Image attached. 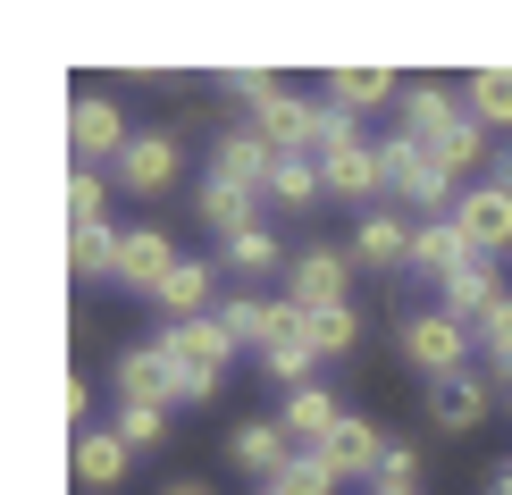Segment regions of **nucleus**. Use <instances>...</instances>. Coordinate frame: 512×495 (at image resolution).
<instances>
[{"label": "nucleus", "mask_w": 512, "mask_h": 495, "mask_svg": "<svg viewBox=\"0 0 512 495\" xmlns=\"http://www.w3.org/2000/svg\"><path fill=\"white\" fill-rule=\"evenodd\" d=\"M160 495H210V487H160Z\"/></svg>", "instance_id": "42"}, {"label": "nucleus", "mask_w": 512, "mask_h": 495, "mask_svg": "<svg viewBox=\"0 0 512 495\" xmlns=\"http://www.w3.org/2000/svg\"><path fill=\"white\" fill-rule=\"evenodd\" d=\"M328 110H345V118H370V110H387V101H403V84L387 68H328Z\"/></svg>", "instance_id": "20"}, {"label": "nucleus", "mask_w": 512, "mask_h": 495, "mask_svg": "<svg viewBox=\"0 0 512 495\" xmlns=\"http://www.w3.org/2000/svg\"><path fill=\"white\" fill-rule=\"evenodd\" d=\"M126 479V437H118V428H84V437H76V487H118Z\"/></svg>", "instance_id": "24"}, {"label": "nucleus", "mask_w": 512, "mask_h": 495, "mask_svg": "<svg viewBox=\"0 0 512 495\" xmlns=\"http://www.w3.org/2000/svg\"><path fill=\"white\" fill-rule=\"evenodd\" d=\"M378 479H412V487H420V454L395 437V445H387V462H378Z\"/></svg>", "instance_id": "38"}, {"label": "nucleus", "mask_w": 512, "mask_h": 495, "mask_svg": "<svg viewBox=\"0 0 512 495\" xmlns=\"http://www.w3.org/2000/svg\"><path fill=\"white\" fill-rule=\"evenodd\" d=\"M261 495H336V470L319 462V454H294V470H286V479H269Z\"/></svg>", "instance_id": "36"}, {"label": "nucleus", "mask_w": 512, "mask_h": 495, "mask_svg": "<svg viewBox=\"0 0 512 495\" xmlns=\"http://www.w3.org/2000/svg\"><path fill=\"white\" fill-rule=\"evenodd\" d=\"M219 93H227V101H244V118H261L269 101L286 93V84H277V76H261V68H227V76H219Z\"/></svg>", "instance_id": "35"}, {"label": "nucleus", "mask_w": 512, "mask_h": 495, "mask_svg": "<svg viewBox=\"0 0 512 495\" xmlns=\"http://www.w3.org/2000/svg\"><path fill=\"white\" fill-rule=\"evenodd\" d=\"M345 286H353V252L303 244V252L286 261V303H294V311H328V303H345Z\"/></svg>", "instance_id": "4"}, {"label": "nucleus", "mask_w": 512, "mask_h": 495, "mask_svg": "<svg viewBox=\"0 0 512 495\" xmlns=\"http://www.w3.org/2000/svg\"><path fill=\"white\" fill-rule=\"evenodd\" d=\"M504 294H512V286L496 277V261H471V269H454V277L437 286V311L462 319V328H487V311H496Z\"/></svg>", "instance_id": "17"}, {"label": "nucleus", "mask_w": 512, "mask_h": 495, "mask_svg": "<svg viewBox=\"0 0 512 495\" xmlns=\"http://www.w3.org/2000/svg\"><path fill=\"white\" fill-rule=\"evenodd\" d=\"M336 420H345V403H336L319 378H311V386H294V395L277 403V428L294 437V454H319V445L336 437Z\"/></svg>", "instance_id": "13"}, {"label": "nucleus", "mask_w": 512, "mask_h": 495, "mask_svg": "<svg viewBox=\"0 0 512 495\" xmlns=\"http://www.w3.org/2000/svg\"><path fill=\"white\" fill-rule=\"evenodd\" d=\"M277 261H286V244H277V235L269 227H244V235H227V269H277Z\"/></svg>", "instance_id": "34"}, {"label": "nucleus", "mask_w": 512, "mask_h": 495, "mask_svg": "<svg viewBox=\"0 0 512 495\" xmlns=\"http://www.w3.org/2000/svg\"><path fill=\"white\" fill-rule=\"evenodd\" d=\"M403 353H412V370H429V386L437 378H462V361H471V328L445 319V311H420L412 328H403Z\"/></svg>", "instance_id": "7"}, {"label": "nucleus", "mask_w": 512, "mask_h": 495, "mask_svg": "<svg viewBox=\"0 0 512 495\" xmlns=\"http://www.w3.org/2000/svg\"><path fill=\"white\" fill-rule=\"evenodd\" d=\"M269 319H277V303H269V294H227V303H219V328L236 336V344H252V353H261Z\"/></svg>", "instance_id": "31"}, {"label": "nucleus", "mask_w": 512, "mask_h": 495, "mask_svg": "<svg viewBox=\"0 0 512 495\" xmlns=\"http://www.w3.org/2000/svg\"><path fill=\"white\" fill-rule=\"evenodd\" d=\"M454 227L471 235V252H479V261H504V252H512V193H504L496 177H487V185H462Z\"/></svg>", "instance_id": "6"}, {"label": "nucleus", "mask_w": 512, "mask_h": 495, "mask_svg": "<svg viewBox=\"0 0 512 495\" xmlns=\"http://www.w3.org/2000/svg\"><path fill=\"white\" fill-rule=\"evenodd\" d=\"M429 420H437V428H479V420H487V378H479V370L437 378V386H429Z\"/></svg>", "instance_id": "22"}, {"label": "nucleus", "mask_w": 512, "mask_h": 495, "mask_svg": "<svg viewBox=\"0 0 512 495\" xmlns=\"http://www.w3.org/2000/svg\"><path fill=\"white\" fill-rule=\"evenodd\" d=\"M319 177H328V193H345V202H370V193H387V160H378V143H328L319 152Z\"/></svg>", "instance_id": "16"}, {"label": "nucleus", "mask_w": 512, "mask_h": 495, "mask_svg": "<svg viewBox=\"0 0 512 495\" xmlns=\"http://www.w3.org/2000/svg\"><path fill=\"white\" fill-rule=\"evenodd\" d=\"M319 193H328V177H319V160H311V152L277 160V177H269V202H277V210H311Z\"/></svg>", "instance_id": "27"}, {"label": "nucleus", "mask_w": 512, "mask_h": 495, "mask_svg": "<svg viewBox=\"0 0 512 495\" xmlns=\"http://www.w3.org/2000/svg\"><path fill=\"white\" fill-rule=\"evenodd\" d=\"M479 344H487V370H512V294L496 311H487V328H479Z\"/></svg>", "instance_id": "37"}, {"label": "nucleus", "mask_w": 512, "mask_h": 495, "mask_svg": "<svg viewBox=\"0 0 512 495\" xmlns=\"http://www.w3.org/2000/svg\"><path fill=\"white\" fill-rule=\"evenodd\" d=\"M177 235L168 227H118V269H110V286H126V294H160L168 277H177Z\"/></svg>", "instance_id": "2"}, {"label": "nucleus", "mask_w": 512, "mask_h": 495, "mask_svg": "<svg viewBox=\"0 0 512 495\" xmlns=\"http://www.w3.org/2000/svg\"><path fill=\"white\" fill-rule=\"evenodd\" d=\"M68 227H110V177L101 168H68Z\"/></svg>", "instance_id": "30"}, {"label": "nucleus", "mask_w": 512, "mask_h": 495, "mask_svg": "<svg viewBox=\"0 0 512 495\" xmlns=\"http://www.w3.org/2000/svg\"><path fill=\"white\" fill-rule=\"evenodd\" d=\"M311 344H319V353H353V344H361V311L353 303H328V311H311Z\"/></svg>", "instance_id": "32"}, {"label": "nucleus", "mask_w": 512, "mask_h": 495, "mask_svg": "<svg viewBox=\"0 0 512 495\" xmlns=\"http://www.w3.org/2000/svg\"><path fill=\"white\" fill-rule=\"evenodd\" d=\"M152 303L168 311V328H177V319H210V303H219V294H210V269H202V261H177V277H168Z\"/></svg>", "instance_id": "25"}, {"label": "nucleus", "mask_w": 512, "mask_h": 495, "mask_svg": "<svg viewBox=\"0 0 512 495\" xmlns=\"http://www.w3.org/2000/svg\"><path fill=\"white\" fill-rule=\"evenodd\" d=\"M496 185H504V193H512V152H496Z\"/></svg>", "instance_id": "41"}, {"label": "nucleus", "mask_w": 512, "mask_h": 495, "mask_svg": "<svg viewBox=\"0 0 512 495\" xmlns=\"http://www.w3.org/2000/svg\"><path fill=\"white\" fill-rule=\"evenodd\" d=\"M429 152L445 160V177H454V185L471 177V168H496V160H487V126H479V118H462V126H454L445 143H429Z\"/></svg>", "instance_id": "29"}, {"label": "nucleus", "mask_w": 512, "mask_h": 495, "mask_svg": "<svg viewBox=\"0 0 512 495\" xmlns=\"http://www.w3.org/2000/svg\"><path fill=\"white\" fill-rule=\"evenodd\" d=\"M177 168H185L177 135L152 126V135H135V143L118 152V185H126V193H168V185H177Z\"/></svg>", "instance_id": "11"}, {"label": "nucleus", "mask_w": 512, "mask_h": 495, "mask_svg": "<svg viewBox=\"0 0 512 495\" xmlns=\"http://www.w3.org/2000/svg\"><path fill=\"white\" fill-rule=\"evenodd\" d=\"M462 110H471L487 135H496V126H512V68H479L471 84H462Z\"/></svg>", "instance_id": "26"}, {"label": "nucleus", "mask_w": 512, "mask_h": 495, "mask_svg": "<svg viewBox=\"0 0 512 495\" xmlns=\"http://www.w3.org/2000/svg\"><path fill=\"white\" fill-rule=\"evenodd\" d=\"M160 353L177 361V370L219 378L227 361H236V336H227V328H219V311H210V319H177V328H160Z\"/></svg>", "instance_id": "8"}, {"label": "nucleus", "mask_w": 512, "mask_h": 495, "mask_svg": "<svg viewBox=\"0 0 512 495\" xmlns=\"http://www.w3.org/2000/svg\"><path fill=\"white\" fill-rule=\"evenodd\" d=\"M68 420H76V437L93 428V378H68Z\"/></svg>", "instance_id": "39"}, {"label": "nucleus", "mask_w": 512, "mask_h": 495, "mask_svg": "<svg viewBox=\"0 0 512 495\" xmlns=\"http://www.w3.org/2000/svg\"><path fill=\"white\" fill-rule=\"evenodd\" d=\"M118 437H126V454H152V445L168 437V403H126V412H118Z\"/></svg>", "instance_id": "33"}, {"label": "nucleus", "mask_w": 512, "mask_h": 495, "mask_svg": "<svg viewBox=\"0 0 512 495\" xmlns=\"http://www.w3.org/2000/svg\"><path fill=\"white\" fill-rule=\"evenodd\" d=\"M277 143H261L252 126H236V135H219V152H210V177L219 185H244V193H269V177H277Z\"/></svg>", "instance_id": "12"}, {"label": "nucleus", "mask_w": 512, "mask_h": 495, "mask_svg": "<svg viewBox=\"0 0 512 495\" xmlns=\"http://www.w3.org/2000/svg\"><path fill=\"white\" fill-rule=\"evenodd\" d=\"M311 361H319V344H311V311H294V303H277V319H269V336H261V370L286 386H311Z\"/></svg>", "instance_id": "5"}, {"label": "nucleus", "mask_w": 512, "mask_h": 495, "mask_svg": "<svg viewBox=\"0 0 512 495\" xmlns=\"http://www.w3.org/2000/svg\"><path fill=\"white\" fill-rule=\"evenodd\" d=\"M68 269L93 286V277L118 269V227H68Z\"/></svg>", "instance_id": "28"}, {"label": "nucleus", "mask_w": 512, "mask_h": 495, "mask_svg": "<svg viewBox=\"0 0 512 495\" xmlns=\"http://www.w3.org/2000/svg\"><path fill=\"white\" fill-rule=\"evenodd\" d=\"M353 261H361V269H412V219L370 210V219L353 227Z\"/></svg>", "instance_id": "21"}, {"label": "nucleus", "mask_w": 512, "mask_h": 495, "mask_svg": "<svg viewBox=\"0 0 512 495\" xmlns=\"http://www.w3.org/2000/svg\"><path fill=\"white\" fill-rule=\"evenodd\" d=\"M126 143H135V135H126V110H118L110 93H76V101H68V152H76L84 168H93V160L118 168Z\"/></svg>", "instance_id": "3"}, {"label": "nucleus", "mask_w": 512, "mask_h": 495, "mask_svg": "<svg viewBox=\"0 0 512 495\" xmlns=\"http://www.w3.org/2000/svg\"><path fill=\"white\" fill-rule=\"evenodd\" d=\"M319 118H328V101H303V93H277L269 101V110L261 118H244L252 126V135H261V143H277V152H319Z\"/></svg>", "instance_id": "9"}, {"label": "nucleus", "mask_w": 512, "mask_h": 495, "mask_svg": "<svg viewBox=\"0 0 512 495\" xmlns=\"http://www.w3.org/2000/svg\"><path fill=\"white\" fill-rule=\"evenodd\" d=\"M194 210H202L210 227H219V244H227V235H244V227H261V193H244V185H219V177H202Z\"/></svg>", "instance_id": "23"}, {"label": "nucleus", "mask_w": 512, "mask_h": 495, "mask_svg": "<svg viewBox=\"0 0 512 495\" xmlns=\"http://www.w3.org/2000/svg\"><path fill=\"white\" fill-rule=\"evenodd\" d=\"M227 462L252 470V479L269 487V479H286V470H294V437L277 420H236V428H227Z\"/></svg>", "instance_id": "10"}, {"label": "nucleus", "mask_w": 512, "mask_h": 495, "mask_svg": "<svg viewBox=\"0 0 512 495\" xmlns=\"http://www.w3.org/2000/svg\"><path fill=\"white\" fill-rule=\"evenodd\" d=\"M387 445H395V437H378V428L361 420V412H345V420H336V437L319 445V462H328L336 479H378V462H387Z\"/></svg>", "instance_id": "18"}, {"label": "nucleus", "mask_w": 512, "mask_h": 495, "mask_svg": "<svg viewBox=\"0 0 512 495\" xmlns=\"http://www.w3.org/2000/svg\"><path fill=\"white\" fill-rule=\"evenodd\" d=\"M462 118L471 110H462V93H445V84H403V101H395V135H420V143H445Z\"/></svg>", "instance_id": "14"}, {"label": "nucleus", "mask_w": 512, "mask_h": 495, "mask_svg": "<svg viewBox=\"0 0 512 495\" xmlns=\"http://www.w3.org/2000/svg\"><path fill=\"white\" fill-rule=\"evenodd\" d=\"M110 386L126 403H177V361H168L160 344H126L110 361Z\"/></svg>", "instance_id": "15"}, {"label": "nucleus", "mask_w": 512, "mask_h": 495, "mask_svg": "<svg viewBox=\"0 0 512 495\" xmlns=\"http://www.w3.org/2000/svg\"><path fill=\"white\" fill-rule=\"evenodd\" d=\"M378 160H387V193L395 202H412V210H429V219H454V177H445V160L429 152L420 135H387L378 143Z\"/></svg>", "instance_id": "1"}, {"label": "nucleus", "mask_w": 512, "mask_h": 495, "mask_svg": "<svg viewBox=\"0 0 512 495\" xmlns=\"http://www.w3.org/2000/svg\"><path fill=\"white\" fill-rule=\"evenodd\" d=\"M496 495H512V462H504V479H496Z\"/></svg>", "instance_id": "43"}, {"label": "nucleus", "mask_w": 512, "mask_h": 495, "mask_svg": "<svg viewBox=\"0 0 512 495\" xmlns=\"http://www.w3.org/2000/svg\"><path fill=\"white\" fill-rule=\"evenodd\" d=\"M370 495H420L412 479H370Z\"/></svg>", "instance_id": "40"}, {"label": "nucleus", "mask_w": 512, "mask_h": 495, "mask_svg": "<svg viewBox=\"0 0 512 495\" xmlns=\"http://www.w3.org/2000/svg\"><path fill=\"white\" fill-rule=\"evenodd\" d=\"M471 261H479V252H471V235H462L454 219H420L412 227V269L429 277V286H445V277L471 269Z\"/></svg>", "instance_id": "19"}]
</instances>
